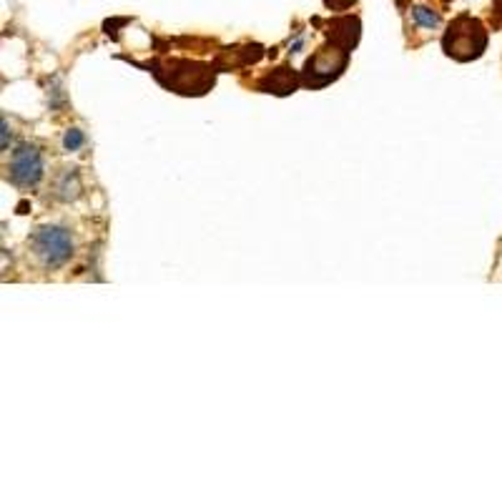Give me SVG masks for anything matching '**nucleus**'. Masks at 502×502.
Wrapping results in <instances>:
<instances>
[{
	"mask_svg": "<svg viewBox=\"0 0 502 502\" xmlns=\"http://www.w3.org/2000/svg\"><path fill=\"white\" fill-rule=\"evenodd\" d=\"M487 38L490 33L487 28L482 26V20L462 13L449 23L445 35H442V51H445L447 58L469 63V60H477L487 51Z\"/></svg>",
	"mask_w": 502,
	"mask_h": 502,
	"instance_id": "nucleus-1",
	"label": "nucleus"
},
{
	"mask_svg": "<svg viewBox=\"0 0 502 502\" xmlns=\"http://www.w3.org/2000/svg\"><path fill=\"white\" fill-rule=\"evenodd\" d=\"M30 251L43 264L46 269H58L63 267L71 256H73V236L63 226H40L33 236H30Z\"/></svg>",
	"mask_w": 502,
	"mask_h": 502,
	"instance_id": "nucleus-2",
	"label": "nucleus"
},
{
	"mask_svg": "<svg viewBox=\"0 0 502 502\" xmlns=\"http://www.w3.org/2000/svg\"><path fill=\"white\" fill-rule=\"evenodd\" d=\"M412 20H415L420 28H427V30H432V28H437L442 23L440 13H435V10H429V8H424V6L412 8Z\"/></svg>",
	"mask_w": 502,
	"mask_h": 502,
	"instance_id": "nucleus-4",
	"label": "nucleus"
},
{
	"mask_svg": "<svg viewBox=\"0 0 502 502\" xmlns=\"http://www.w3.org/2000/svg\"><path fill=\"white\" fill-rule=\"evenodd\" d=\"M8 171H10V181H13L15 186L20 188L35 186L43 179V159H40L38 146L23 143L18 151H13L10 163H8Z\"/></svg>",
	"mask_w": 502,
	"mask_h": 502,
	"instance_id": "nucleus-3",
	"label": "nucleus"
},
{
	"mask_svg": "<svg viewBox=\"0 0 502 502\" xmlns=\"http://www.w3.org/2000/svg\"><path fill=\"white\" fill-rule=\"evenodd\" d=\"M357 0H324V6L329 8V10H347L349 6H355Z\"/></svg>",
	"mask_w": 502,
	"mask_h": 502,
	"instance_id": "nucleus-6",
	"label": "nucleus"
},
{
	"mask_svg": "<svg viewBox=\"0 0 502 502\" xmlns=\"http://www.w3.org/2000/svg\"><path fill=\"white\" fill-rule=\"evenodd\" d=\"M495 13L500 15V20H502V0H495Z\"/></svg>",
	"mask_w": 502,
	"mask_h": 502,
	"instance_id": "nucleus-7",
	"label": "nucleus"
},
{
	"mask_svg": "<svg viewBox=\"0 0 502 502\" xmlns=\"http://www.w3.org/2000/svg\"><path fill=\"white\" fill-rule=\"evenodd\" d=\"M63 146H66V151H75V148H80L83 146V134H80L78 128L68 131L66 138H63Z\"/></svg>",
	"mask_w": 502,
	"mask_h": 502,
	"instance_id": "nucleus-5",
	"label": "nucleus"
}]
</instances>
